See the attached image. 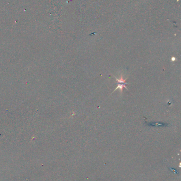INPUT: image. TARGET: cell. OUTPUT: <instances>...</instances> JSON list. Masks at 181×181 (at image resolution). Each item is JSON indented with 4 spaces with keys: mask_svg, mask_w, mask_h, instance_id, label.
Masks as SVG:
<instances>
[{
    "mask_svg": "<svg viewBox=\"0 0 181 181\" xmlns=\"http://www.w3.org/2000/svg\"><path fill=\"white\" fill-rule=\"evenodd\" d=\"M115 79H116L117 82V86L116 88L114 89V91H113V92H115V91H116L117 89H120V91H121V92H122L123 88V87H124V88L126 89L127 90H128V89H127V87H126V84H128V83L125 82H126V80L128 79H123V77H122V76H121V79H117L116 77H115Z\"/></svg>",
    "mask_w": 181,
    "mask_h": 181,
    "instance_id": "cell-1",
    "label": "cell"
}]
</instances>
